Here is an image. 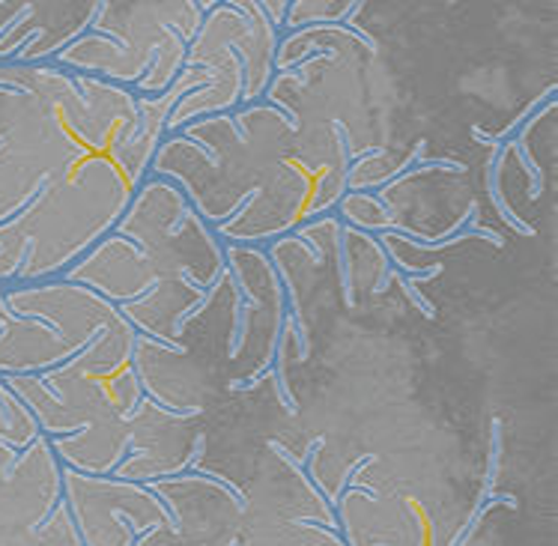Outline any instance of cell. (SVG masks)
<instances>
[{"mask_svg": "<svg viewBox=\"0 0 558 546\" xmlns=\"http://www.w3.org/2000/svg\"><path fill=\"white\" fill-rule=\"evenodd\" d=\"M60 278L99 293L111 305H117V311L123 305H132L137 299L149 296L159 287V275L153 269V263L147 260V254L117 230H111L108 236L96 242Z\"/></svg>", "mask_w": 558, "mask_h": 546, "instance_id": "8", "label": "cell"}, {"mask_svg": "<svg viewBox=\"0 0 558 546\" xmlns=\"http://www.w3.org/2000/svg\"><path fill=\"white\" fill-rule=\"evenodd\" d=\"M338 209V221L347 228L362 230V233H374V230H391L395 218L388 216L379 197L371 192H343V197L335 204Z\"/></svg>", "mask_w": 558, "mask_h": 546, "instance_id": "12", "label": "cell"}, {"mask_svg": "<svg viewBox=\"0 0 558 546\" xmlns=\"http://www.w3.org/2000/svg\"><path fill=\"white\" fill-rule=\"evenodd\" d=\"M132 367L149 400L183 415H197L218 388L216 371L201 355L147 335H137Z\"/></svg>", "mask_w": 558, "mask_h": 546, "instance_id": "7", "label": "cell"}, {"mask_svg": "<svg viewBox=\"0 0 558 546\" xmlns=\"http://www.w3.org/2000/svg\"><path fill=\"white\" fill-rule=\"evenodd\" d=\"M7 302L19 317L46 319L75 350H84L87 343L96 341L120 317L117 305H111L108 299L66 278L7 284Z\"/></svg>", "mask_w": 558, "mask_h": 546, "instance_id": "6", "label": "cell"}, {"mask_svg": "<svg viewBox=\"0 0 558 546\" xmlns=\"http://www.w3.org/2000/svg\"><path fill=\"white\" fill-rule=\"evenodd\" d=\"M78 353L46 319L12 314L0 329V379L48 374Z\"/></svg>", "mask_w": 558, "mask_h": 546, "instance_id": "9", "label": "cell"}, {"mask_svg": "<svg viewBox=\"0 0 558 546\" xmlns=\"http://www.w3.org/2000/svg\"><path fill=\"white\" fill-rule=\"evenodd\" d=\"M171 520L137 546H236L245 525V496L209 472L173 475L149 484Z\"/></svg>", "mask_w": 558, "mask_h": 546, "instance_id": "3", "label": "cell"}, {"mask_svg": "<svg viewBox=\"0 0 558 546\" xmlns=\"http://www.w3.org/2000/svg\"><path fill=\"white\" fill-rule=\"evenodd\" d=\"M63 501V466L48 436L0 472V546H15Z\"/></svg>", "mask_w": 558, "mask_h": 546, "instance_id": "5", "label": "cell"}, {"mask_svg": "<svg viewBox=\"0 0 558 546\" xmlns=\"http://www.w3.org/2000/svg\"><path fill=\"white\" fill-rule=\"evenodd\" d=\"M201 448L204 442L194 415L165 410L156 400L144 398L129 415V451L114 475L132 484L173 478L189 466L194 469Z\"/></svg>", "mask_w": 558, "mask_h": 546, "instance_id": "4", "label": "cell"}, {"mask_svg": "<svg viewBox=\"0 0 558 546\" xmlns=\"http://www.w3.org/2000/svg\"><path fill=\"white\" fill-rule=\"evenodd\" d=\"M63 501L84 546H137L171 520L149 484L63 469Z\"/></svg>", "mask_w": 558, "mask_h": 546, "instance_id": "2", "label": "cell"}, {"mask_svg": "<svg viewBox=\"0 0 558 546\" xmlns=\"http://www.w3.org/2000/svg\"><path fill=\"white\" fill-rule=\"evenodd\" d=\"M43 436L34 412L24 407V400L0 379V439L12 445L15 451L31 448Z\"/></svg>", "mask_w": 558, "mask_h": 546, "instance_id": "11", "label": "cell"}, {"mask_svg": "<svg viewBox=\"0 0 558 546\" xmlns=\"http://www.w3.org/2000/svg\"><path fill=\"white\" fill-rule=\"evenodd\" d=\"M159 144L137 129V114L90 137L34 204L0 225V287L60 278L108 236L149 177Z\"/></svg>", "mask_w": 558, "mask_h": 546, "instance_id": "1", "label": "cell"}, {"mask_svg": "<svg viewBox=\"0 0 558 546\" xmlns=\"http://www.w3.org/2000/svg\"><path fill=\"white\" fill-rule=\"evenodd\" d=\"M15 546H84L72 513H69L66 501H60L54 511L48 513L43 523L36 525L31 535H24Z\"/></svg>", "mask_w": 558, "mask_h": 546, "instance_id": "13", "label": "cell"}, {"mask_svg": "<svg viewBox=\"0 0 558 546\" xmlns=\"http://www.w3.org/2000/svg\"><path fill=\"white\" fill-rule=\"evenodd\" d=\"M60 466L84 475H114L129 451V418L90 424L78 433L48 439Z\"/></svg>", "mask_w": 558, "mask_h": 546, "instance_id": "10", "label": "cell"}, {"mask_svg": "<svg viewBox=\"0 0 558 546\" xmlns=\"http://www.w3.org/2000/svg\"><path fill=\"white\" fill-rule=\"evenodd\" d=\"M12 317L10 302H7V287H0V329L7 326V319Z\"/></svg>", "mask_w": 558, "mask_h": 546, "instance_id": "15", "label": "cell"}, {"mask_svg": "<svg viewBox=\"0 0 558 546\" xmlns=\"http://www.w3.org/2000/svg\"><path fill=\"white\" fill-rule=\"evenodd\" d=\"M19 454H22V451H15L12 445H7L3 439H0V472H3V469H10L12 463L19 460Z\"/></svg>", "mask_w": 558, "mask_h": 546, "instance_id": "14", "label": "cell"}]
</instances>
